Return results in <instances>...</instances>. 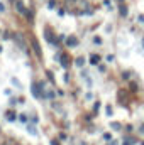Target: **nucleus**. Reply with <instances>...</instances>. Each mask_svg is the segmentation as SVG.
Listing matches in <instances>:
<instances>
[{
	"label": "nucleus",
	"instance_id": "1",
	"mask_svg": "<svg viewBox=\"0 0 144 145\" xmlns=\"http://www.w3.org/2000/svg\"><path fill=\"white\" fill-rule=\"evenodd\" d=\"M83 63H85L83 58H78V59H76V64H78V66H83Z\"/></svg>",
	"mask_w": 144,
	"mask_h": 145
},
{
	"label": "nucleus",
	"instance_id": "2",
	"mask_svg": "<svg viewBox=\"0 0 144 145\" xmlns=\"http://www.w3.org/2000/svg\"><path fill=\"white\" fill-rule=\"evenodd\" d=\"M120 14H122V15H127V9H125V7H120Z\"/></svg>",
	"mask_w": 144,
	"mask_h": 145
}]
</instances>
